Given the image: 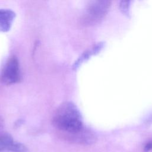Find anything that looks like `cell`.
Segmentation results:
<instances>
[{"label":"cell","instance_id":"obj_1","mask_svg":"<svg viewBox=\"0 0 152 152\" xmlns=\"http://www.w3.org/2000/svg\"><path fill=\"white\" fill-rule=\"evenodd\" d=\"M52 123L64 138L75 134L86 127L79 110L71 102H64L58 107L53 115Z\"/></svg>","mask_w":152,"mask_h":152},{"label":"cell","instance_id":"obj_2","mask_svg":"<svg viewBox=\"0 0 152 152\" xmlns=\"http://www.w3.org/2000/svg\"><path fill=\"white\" fill-rule=\"evenodd\" d=\"M110 2L108 1H94L90 2L86 7L81 21L82 24L90 26L98 23L106 14Z\"/></svg>","mask_w":152,"mask_h":152},{"label":"cell","instance_id":"obj_3","mask_svg":"<svg viewBox=\"0 0 152 152\" xmlns=\"http://www.w3.org/2000/svg\"><path fill=\"white\" fill-rule=\"evenodd\" d=\"M19 62L15 56H10L4 64L1 73L0 81L5 85H11L20 81Z\"/></svg>","mask_w":152,"mask_h":152},{"label":"cell","instance_id":"obj_4","mask_svg":"<svg viewBox=\"0 0 152 152\" xmlns=\"http://www.w3.org/2000/svg\"><path fill=\"white\" fill-rule=\"evenodd\" d=\"M15 18V12L9 9H0V32H7Z\"/></svg>","mask_w":152,"mask_h":152},{"label":"cell","instance_id":"obj_5","mask_svg":"<svg viewBox=\"0 0 152 152\" xmlns=\"http://www.w3.org/2000/svg\"><path fill=\"white\" fill-rule=\"evenodd\" d=\"M101 47L100 45H96L94 46H93L92 48L87 50V51L84 52L80 56L79 58H78V59L75 61V62L74 63V64L72 66L73 69H76L78 67H79V66L86 60L87 59V58H88L90 57V56H91L92 54H93L94 53L97 52L99 49V48Z\"/></svg>","mask_w":152,"mask_h":152},{"label":"cell","instance_id":"obj_6","mask_svg":"<svg viewBox=\"0 0 152 152\" xmlns=\"http://www.w3.org/2000/svg\"><path fill=\"white\" fill-rule=\"evenodd\" d=\"M14 141L12 137L6 132L0 135V152H6L10 145Z\"/></svg>","mask_w":152,"mask_h":152},{"label":"cell","instance_id":"obj_7","mask_svg":"<svg viewBox=\"0 0 152 152\" xmlns=\"http://www.w3.org/2000/svg\"><path fill=\"white\" fill-rule=\"evenodd\" d=\"M6 152H30V151L24 144L14 141Z\"/></svg>","mask_w":152,"mask_h":152},{"label":"cell","instance_id":"obj_8","mask_svg":"<svg viewBox=\"0 0 152 152\" xmlns=\"http://www.w3.org/2000/svg\"><path fill=\"white\" fill-rule=\"evenodd\" d=\"M128 4H129L128 1H122L121 2V8L124 10V11L128 10Z\"/></svg>","mask_w":152,"mask_h":152},{"label":"cell","instance_id":"obj_9","mask_svg":"<svg viewBox=\"0 0 152 152\" xmlns=\"http://www.w3.org/2000/svg\"><path fill=\"white\" fill-rule=\"evenodd\" d=\"M4 128V121L0 117V135L3 132L2 130Z\"/></svg>","mask_w":152,"mask_h":152},{"label":"cell","instance_id":"obj_10","mask_svg":"<svg viewBox=\"0 0 152 152\" xmlns=\"http://www.w3.org/2000/svg\"><path fill=\"white\" fill-rule=\"evenodd\" d=\"M150 152H152V149H151V150L150 151Z\"/></svg>","mask_w":152,"mask_h":152}]
</instances>
